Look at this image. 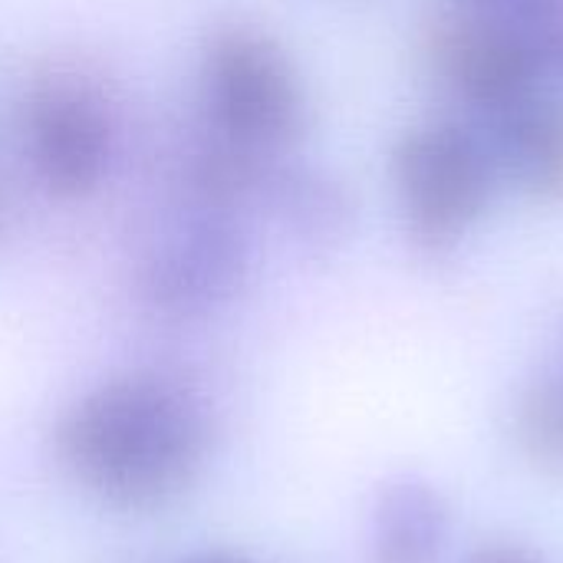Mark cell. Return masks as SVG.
<instances>
[{
  "label": "cell",
  "mask_w": 563,
  "mask_h": 563,
  "mask_svg": "<svg viewBox=\"0 0 563 563\" xmlns=\"http://www.w3.org/2000/svg\"><path fill=\"white\" fill-rule=\"evenodd\" d=\"M208 442L201 399L162 373H132L96 386L56 429L69 475L122 511L165 508L191 488Z\"/></svg>",
  "instance_id": "cell-1"
},
{
  "label": "cell",
  "mask_w": 563,
  "mask_h": 563,
  "mask_svg": "<svg viewBox=\"0 0 563 563\" xmlns=\"http://www.w3.org/2000/svg\"><path fill=\"white\" fill-rule=\"evenodd\" d=\"M468 563H544L534 551L521 548V544H488L482 551H475Z\"/></svg>",
  "instance_id": "cell-11"
},
{
  "label": "cell",
  "mask_w": 563,
  "mask_h": 563,
  "mask_svg": "<svg viewBox=\"0 0 563 563\" xmlns=\"http://www.w3.org/2000/svg\"><path fill=\"white\" fill-rule=\"evenodd\" d=\"M389 178L409 241L435 257L485 221L501 188L482 132L455 119L406 129L393 145Z\"/></svg>",
  "instance_id": "cell-3"
},
{
  "label": "cell",
  "mask_w": 563,
  "mask_h": 563,
  "mask_svg": "<svg viewBox=\"0 0 563 563\" xmlns=\"http://www.w3.org/2000/svg\"><path fill=\"white\" fill-rule=\"evenodd\" d=\"M475 3H485V7H492V3H498V0H475Z\"/></svg>",
  "instance_id": "cell-14"
},
{
  "label": "cell",
  "mask_w": 563,
  "mask_h": 563,
  "mask_svg": "<svg viewBox=\"0 0 563 563\" xmlns=\"http://www.w3.org/2000/svg\"><path fill=\"white\" fill-rule=\"evenodd\" d=\"M0 231H3V201H0Z\"/></svg>",
  "instance_id": "cell-13"
},
{
  "label": "cell",
  "mask_w": 563,
  "mask_h": 563,
  "mask_svg": "<svg viewBox=\"0 0 563 563\" xmlns=\"http://www.w3.org/2000/svg\"><path fill=\"white\" fill-rule=\"evenodd\" d=\"M185 563H241V561H234V558H195V561H185Z\"/></svg>",
  "instance_id": "cell-12"
},
{
  "label": "cell",
  "mask_w": 563,
  "mask_h": 563,
  "mask_svg": "<svg viewBox=\"0 0 563 563\" xmlns=\"http://www.w3.org/2000/svg\"><path fill=\"white\" fill-rule=\"evenodd\" d=\"M23 145L36 181L63 201L92 195L115 158V125L106 102L73 82H40L23 109Z\"/></svg>",
  "instance_id": "cell-5"
},
{
  "label": "cell",
  "mask_w": 563,
  "mask_h": 563,
  "mask_svg": "<svg viewBox=\"0 0 563 563\" xmlns=\"http://www.w3.org/2000/svg\"><path fill=\"white\" fill-rule=\"evenodd\" d=\"M422 53L432 76L475 115L548 86L515 30L488 10H445L429 20Z\"/></svg>",
  "instance_id": "cell-4"
},
{
  "label": "cell",
  "mask_w": 563,
  "mask_h": 563,
  "mask_svg": "<svg viewBox=\"0 0 563 563\" xmlns=\"http://www.w3.org/2000/svg\"><path fill=\"white\" fill-rule=\"evenodd\" d=\"M515 435L538 472L563 482V376L541 379L521 396Z\"/></svg>",
  "instance_id": "cell-9"
},
{
  "label": "cell",
  "mask_w": 563,
  "mask_h": 563,
  "mask_svg": "<svg viewBox=\"0 0 563 563\" xmlns=\"http://www.w3.org/2000/svg\"><path fill=\"white\" fill-rule=\"evenodd\" d=\"M501 185L531 201H563V96L541 86L475 119Z\"/></svg>",
  "instance_id": "cell-7"
},
{
  "label": "cell",
  "mask_w": 563,
  "mask_h": 563,
  "mask_svg": "<svg viewBox=\"0 0 563 563\" xmlns=\"http://www.w3.org/2000/svg\"><path fill=\"white\" fill-rule=\"evenodd\" d=\"M247 247L234 224L201 218L178 228L145 264V300L175 320L205 317L221 307L244 277Z\"/></svg>",
  "instance_id": "cell-6"
},
{
  "label": "cell",
  "mask_w": 563,
  "mask_h": 563,
  "mask_svg": "<svg viewBox=\"0 0 563 563\" xmlns=\"http://www.w3.org/2000/svg\"><path fill=\"white\" fill-rule=\"evenodd\" d=\"M492 10L515 30L544 82L563 86V0H498Z\"/></svg>",
  "instance_id": "cell-10"
},
{
  "label": "cell",
  "mask_w": 563,
  "mask_h": 563,
  "mask_svg": "<svg viewBox=\"0 0 563 563\" xmlns=\"http://www.w3.org/2000/svg\"><path fill=\"white\" fill-rule=\"evenodd\" d=\"M449 538V505L422 478L389 482L373 508L376 563H435Z\"/></svg>",
  "instance_id": "cell-8"
},
{
  "label": "cell",
  "mask_w": 563,
  "mask_h": 563,
  "mask_svg": "<svg viewBox=\"0 0 563 563\" xmlns=\"http://www.w3.org/2000/svg\"><path fill=\"white\" fill-rule=\"evenodd\" d=\"M201 106L214 148L247 158H280L307 129V92L297 66L261 30H221L201 59Z\"/></svg>",
  "instance_id": "cell-2"
}]
</instances>
